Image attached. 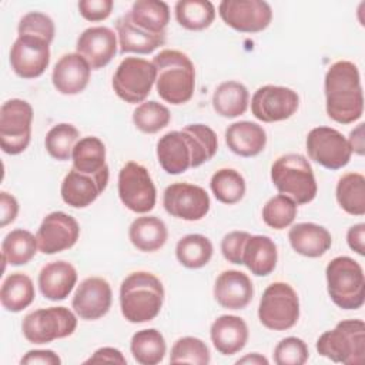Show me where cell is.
Masks as SVG:
<instances>
[{"label": "cell", "instance_id": "cell-32", "mask_svg": "<svg viewBox=\"0 0 365 365\" xmlns=\"http://www.w3.org/2000/svg\"><path fill=\"white\" fill-rule=\"evenodd\" d=\"M130 20L140 29L163 36L170 21V7L161 0H137L127 11Z\"/></svg>", "mask_w": 365, "mask_h": 365}, {"label": "cell", "instance_id": "cell-29", "mask_svg": "<svg viewBox=\"0 0 365 365\" xmlns=\"http://www.w3.org/2000/svg\"><path fill=\"white\" fill-rule=\"evenodd\" d=\"M115 30L118 36V46L121 54H150L165 43V34L157 36L137 27L130 20L127 13L115 21Z\"/></svg>", "mask_w": 365, "mask_h": 365}, {"label": "cell", "instance_id": "cell-54", "mask_svg": "<svg viewBox=\"0 0 365 365\" xmlns=\"http://www.w3.org/2000/svg\"><path fill=\"white\" fill-rule=\"evenodd\" d=\"M235 364H238V365H240V364H248V365H268L269 361H268L265 356H262L261 354L252 352V354H247L245 356L237 359Z\"/></svg>", "mask_w": 365, "mask_h": 365}, {"label": "cell", "instance_id": "cell-1", "mask_svg": "<svg viewBox=\"0 0 365 365\" xmlns=\"http://www.w3.org/2000/svg\"><path fill=\"white\" fill-rule=\"evenodd\" d=\"M218 150L214 130L205 124H188L182 130L165 133L157 141V160L171 175L182 174L210 161Z\"/></svg>", "mask_w": 365, "mask_h": 365}, {"label": "cell", "instance_id": "cell-41", "mask_svg": "<svg viewBox=\"0 0 365 365\" xmlns=\"http://www.w3.org/2000/svg\"><path fill=\"white\" fill-rule=\"evenodd\" d=\"M80 138L78 130L68 123L56 124L48 130L44 138V147L50 157L57 161H67L71 158L73 150Z\"/></svg>", "mask_w": 365, "mask_h": 365}, {"label": "cell", "instance_id": "cell-16", "mask_svg": "<svg viewBox=\"0 0 365 365\" xmlns=\"http://www.w3.org/2000/svg\"><path fill=\"white\" fill-rule=\"evenodd\" d=\"M218 14L227 26L240 33H259L272 20V9L262 0H222Z\"/></svg>", "mask_w": 365, "mask_h": 365}, {"label": "cell", "instance_id": "cell-15", "mask_svg": "<svg viewBox=\"0 0 365 365\" xmlns=\"http://www.w3.org/2000/svg\"><path fill=\"white\" fill-rule=\"evenodd\" d=\"M299 107L297 91L289 87L267 84L252 94L251 113L262 123H277L292 117Z\"/></svg>", "mask_w": 365, "mask_h": 365}, {"label": "cell", "instance_id": "cell-7", "mask_svg": "<svg viewBox=\"0 0 365 365\" xmlns=\"http://www.w3.org/2000/svg\"><path fill=\"white\" fill-rule=\"evenodd\" d=\"M319 355L336 364L359 365L365 358V324L362 319L339 321L334 329L325 331L317 339Z\"/></svg>", "mask_w": 365, "mask_h": 365}, {"label": "cell", "instance_id": "cell-50", "mask_svg": "<svg viewBox=\"0 0 365 365\" xmlns=\"http://www.w3.org/2000/svg\"><path fill=\"white\" fill-rule=\"evenodd\" d=\"M19 214V202L14 195L9 194L7 191L0 192V227L4 228L6 225L11 224Z\"/></svg>", "mask_w": 365, "mask_h": 365}, {"label": "cell", "instance_id": "cell-43", "mask_svg": "<svg viewBox=\"0 0 365 365\" xmlns=\"http://www.w3.org/2000/svg\"><path fill=\"white\" fill-rule=\"evenodd\" d=\"M298 205L287 195L278 194L269 198L262 207V221L272 230L289 227L297 217Z\"/></svg>", "mask_w": 365, "mask_h": 365}, {"label": "cell", "instance_id": "cell-53", "mask_svg": "<svg viewBox=\"0 0 365 365\" xmlns=\"http://www.w3.org/2000/svg\"><path fill=\"white\" fill-rule=\"evenodd\" d=\"M364 123L358 124L351 133H349V137L346 138L348 140V144L352 150V153L358 154V155H364L365 153V138H364Z\"/></svg>", "mask_w": 365, "mask_h": 365}, {"label": "cell", "instance_id": "cell-22", "mask_svg": "<svg viewBox=\"0 0 365 365\" xmlns=\"http://www.w3.org/2000/svg\"><path fill=\"white\" fill-rule=\"evenodd\" d=\"M215 301L227 309H244L254 297L251 278L237 269L222 271L214 284Z\"/></svg>", "mask_w": 365, "mask_h": 365}, {"label": "cell", "instance_id": "cell-3", "mask_svg": "<svg viewBox=\"0 0 365 365\" xmlns=\"http://www.w3.org/2000/svg\"><path fill=\"white\" fill-rule=\"evenodd\" d=\"M155 88L161 100L173 106L188 103L195 90V67L191 58L173 48L161 50L154 56Z\"/></svg>", "mask_w": 365, "mask_h": 365}, {"label": "cell", "instance_id": "cell-10", "mask_svg": "<svg viewBox=\"0 0 365 365\" xmlns=\"http://www.w3.org/2000/svg\"><path fill=\"white\" fill-rule=\"evenodd\" d=\"M33 107L21 98H10L0 108V147L6 154H21L31 140Z\"/></svg>", "mask_w": 365, "mask_h": 365}, {"label": "cell", "instance_id": "cell-14", "mask_svg": "<svg viewBox=\"0 0 365 365\" xmlns=\"http://www.w3.org/2000/svg\"><path fill=\"white\" fill-rule=\"evenodd\" d=\"M210 205V195L195 184L174 182L163 192L164 210L178 220L200 221L208 214Z\"/></svg>", "mask_w": 365, "mask_h": 365}, {"label": "cell", "instance_id": "cell-39", "mask_svg": "<svg viewBox=\"0 0 365 365\" xmlns=\"http://www.w3.org/2000/svg\"><path fill=\"white\" fill-rule=\"evenodd\" d=\"M177 23L191 31L208 29L215 19V7L208 0H178L174 6Z\"/></svg>", "mask_w": 365, "mask_h": 365}, {"label": "cell", "instance_id": "cell-44", "mask_svg": "<svg viewBox=\"0 0 365 365\" xmlns=\"http://www.w3.org/2000/svg\"><path fill=\"white\" fill-rule=\"evenodd\" d=\"M211 361V354L207 344L195 336L178 338L170 354L171 364H194L207 365Z\"/></svg>", "mask_w": 365, "mask_h": 365}, {"label": "cell", "instance_id": "cell-47", "mask_svg": "<svg viewBox=\"0 0 365 365\" xmlns=\"http://www.w3.org/2000/svg\"><path fill=\"white\" fill-rule=\"evenodd\" d=\"M251 234L247 231H231L221 240L222 257L235 265H242V251L245 241Z\"/></svg>", "mask_w": 365, "mask_h": 365}, {"label": "cell", "instance_id": "cell-40", "mask_svg": "<svg viewBox=\"0 0 365 365\" xmlns=\"http://www.w3.org/2000/svg\"><path fill=\"white\" fill-rule=\"evenodd\" d=\"M210 188L217 201L232 205L240 202L245 195V180L234 168H220L210 181Z\"/></svg>", "mask_w": 365, "mask_h": 365}, {"label": "cell", "instance_id": "cell-17", "mask_svg": "<svg viewBox=\"0 0 365 365\" xmlns=\"http://www.w3.org/2000/svg\"><path fill=\"white\" fill-rule=\"evenodd\" d=\"M78 237L80 225L77 220L63 211H53L47 214L36 234L38 251L47 255L74 247Z\"/></svg>", "mask_w": 365, "mask_h": 365}, {"label": "cell", "instance_id": "cell-12", "mask_svg": "<svg viewBox=\"0 0 365 365\" xmlns=\"http://www.w3.org/2000/svg\"><path fill=\"white\" fill-rule=\"evenodd\" d=\"M118 197L133 212H150L157 201V190L148 170L135 163H125L118 171Z\"/></svg>", "mask_w": 365, "mask_h": 365}, {"label": "cell", "instance_id": "cell-6", "mask_svg": "<svg viewBox=\"0 0 365 365\" xmlns=\"http://www.w3.org/2000/svg\"><path fill=\"white\" fill-rule=\"evenodd\" d=\"M327 289L332 302L342 309H359L365 301V277L358 261L339 255L325 268Z\"/></svg>", "mask_w": 365, "mask_h": 365}, {"label": "cell", "instance_id": "cell-18", "mask_svg": "<svg viewBox=\"0 0 365 365\" xmlns=\"http://www.w3.org/2000/svg\"><path fill=\"white\" fill-rule=\"evenodd\" d=\"M50 64V43L34 36H17L10 48L11 70L24 80L40 77Z\"/></svg>", "mask_w": 365, "mask_h": 365}, {"label": "cell", "instance_id": "cell-24", "mask_svg": "<svg viewBox=\"0 0 365 365\" xmlns=\"http://www.w3.org/2000/svg\"><path fill=\"white\" fill-rule=\"evenodd\" d=\"M248 327L241 317L221 315L210 328V338L214 348L225 356L244 349L248 341Z\"/></svg>", "mask_w": 365, "mask_h": 365}, {"label": "cell", "instance_id": "cell-49", "mask_svg": "<svg viewBox=\"0 0 365 365\" xmlns=\"http://www.w3.org/2000/svg\"><path fill=\"white\" fill-rule=\"evenodd\" d=\"M20 364L23 365H60L61 358L51 349H31L21 356Z\"/></svg>", "mask_w": 365, "mask_h": 365}, {"label": "cell", "instance_id": "cell-25", "mask_svg": "<svg viewBox=\"0 0 365 365\" xmlns=\"http://www.w3.org/2000/svg\"><path fill=\"white\" fill-rule=\"evenodd\" d=\"M37 282L44 298L63 301L70 295L77 282V271L67 261H53L41 268Z\"/></svg>", "mask_w": 365, "mask_h": 365}, {"label": "cell", "instance_id": "cell-48", "mask_svg": "<svg viewBox=\"0 0 365 365\" xmlns=\"http://www.w3.org/2000/svg\"><path fill=\"white\" fill-rule=\"evenodd\" d=\"M113 0H80L77 7L80 16L87 21H103L113 11Z\"/></svg>", "mask_w": 365, "mask_h": 365}, {"label": "cell", "instance_id": "cell-23", "mask_svg": "<svg viewBox=\"0 0 365 365\" xmlns=\"http://www.w3.org/2000/svg\"><path fill=\"white\" fill-rule=\"evenodd\" d=\"M108 180L84 174L71 168L61 181L60 194L63 201L73 208H86L107 188Z\"/></svg>", "mask_w": 365, "mask_h": 365}, {"label": "cell", "instance_id": "cell-13", "mask_svg": "<svg viewBox=\"0 0 365 365\" xmlns=\"http://www.w3.org/2000/svg\"><path fill=\"white\" fill-rule=\"evenodd\" d=\"M308 157L328 170L344 168L352 155V150L344 134L332 127H315L305 140Z\"/></svg>", "mask_w": 365, "mask_h": 365}, {"label": "cell", "instance_id": "cell-34", "mask_svg": "<svg viewBox=\"0 0 365 365\" xmlns=\"http://www.w3.org/2000/svg\"><path fill=\"white\" fill-rule=\"evenodd\" d=\"M38 245L37 238L29 230L16 228L11 230L1 242V255H3V269L6 264L11 267H20L29 264L37 254Z\"/></svg>", "mask_w": 365, "mask_h": 365}, {"label": "cell", "instance_id": "cell-35", "mask_svg": "<svg viewBox=\"0 0 365 365\" xmlns=\"http://www.w3.org/2000/svg\"><path fill=\"white\" fill-rule=\"evenodd\" d=\"M36 298L31 278L23 272H13L4 278L0 289L1 307L9 312H20Z\"/></svg>", "mask_w": 365, "mask_h": 365}, {"label": "cell", "instance_id": "cell-27", "mask_svg": "<svg viewBox=\"0 0 365 365\" xmlns=\"http://www.w3.org/2000/svg\"><path fill=\"white\" fill-rule=\"evenodd\" d=\"M227 147L240 157H255L267 145V133L252 121H237L225 130Z\"/></svg>", "mask_w": 365, "mask_h": 365}, {"label": "cell", "instance_id": "cell-36", "mask_svg": "<svg viewBox=\"0 0 365 365\" xmlns=\"http://www.w3.org/2000/svg\"><path fill=\"white\" fill-rule=\"evenodd\" d=\"M130 351L135 362L141 365H157L167 354L163 334L155 328L137 331L130 341Z\"/></svg>", "mask_w": 365, "mask_h": 365}, {"label": "cell", "instance_id": "cell-30", "mask_svg": "<svg viewBox=\"0 0 365 365\" xmlns=\"http://www.w3.org/2000/svg\"><path fill=\"white\" fill-rule=\"evenodd\" d=\"M278 261L275 242L268 235H250L242 251V265L257 277L269 275Z\"/></svg>", "mask_w": 365, "mask_h": 365}, {"label": "cell", "instance_id": "cell-4", "mask_svg": "<svg viewBox=\"0 0 365 365\" xmlns=\"http://www.w3.org/2000/svg\"><path fill=\"white\" fill-rule=\"evenodd\" d=\"M164 302L163 282L148 271L131 272L120 285V308L131 324L153 321Z\"/></svg>", "mask_w": 365, "mask_h": 365}, {"label": "cell", "instance_id": "cell-19", "mask_svg": "<svg viewBox=\"0 0 365 365\" xmlns=\"http://www.w3.org/2000/svg\"><path fill=\"white\" fill-rule=\"evenodd\" d=\"M111 302L113 291L108 281L101 277H88L77 287L71 308L80 319L96 321L110 311Z\"/></svg>", "mask_w": 365, "mask_h": 365}, {"label": "cell", "instance_id": "cell-20", "mask_svg": "<svg viewBox=\"0 0 365 365\" xmlns=\"http://www.w3.org/2000/svg\"><path fill=\"white\" fill-rule=\"evenodd\" d=\"M117 34L106 26L86 29L77 38L76 53L88 63L91 70L106 67L117 54Z\"/></svg>", "mask_w": 365, "mask_h": 365}, {"label": "cell", "instance_id": "cell-9", "mask_svg": "<svg viewBox=\"0 0 365 365\" xmlns=\"http://www.w3.org/2000/svg\"><path fill=\"white\" fill-rule=\"evenodd\" d=\"M77 328V315L66 307L40 308L23 318L21 332L30 344H50L67 338Z\"/></svg>", "mask_w": 365, "mask_h": 365}, {"label": "cell", "instance_id": "cell-5", "mask_svg": "<svg viewBox=\"0 0 365 365\" xmlns=\"http://www.w3.org/2000/svg\"><path fill=\"white\" fill-rule=\"evenodd\" d=\"M271 181L279 194L289 197L297 205L311 202L317 197V181L308 160L297 153L278 157L271 165Z\"/></svg>", "mask_w": 365, "mask_h": 365}, {"label": "cell", "instance_id": "cell-21", "mask_svg": "<svg viewBox=\"0 0 365 365\" xmlns=\"http://www.w3.org/2000/svg\"><path fill=\"white\" fill-rule=\"evenodd\" d=\"M91 67L78 53H67L58 58L51 73L54 88L66 96L81 93L90 81Z\"/></svg>", "mask_w": 365, "mask_h": 365}, {"label": "cell", "instance_id": "cell-45", "mask_svg": "<svg viewBox=\"0 0 365 365\" xmlns=\"http://www.w3.org/2000/svg\"><path fill=\"white\" fill-rule=\"evenodd\" d=\"M19 36H34L38 38L51 43L54 38L56 27L50 16L41 11H29L26 13L17 26Z\"/></svg>", "mask_w": 365, "mask_h": 365}, {"label": "cell", "instance_id": "cell-31", "mask_svg": "<svg viewBox=\"0 0 365 365\" xmlns=\"http://www.w3.org/2000/svg\"><path fill=\"white\" fill-rule=\"evenodd\" d=\"M130 242L141 252H154L164 247L168 238L165 222L155 215L137 217L128 228Z\"/></svg>", "mask_w": 365, "mask_h": 365}, {"label": "cell", "instance_id": "cell-26", "mask_svg": "<svg viewBox=\"0 0 365 365\" xmlns=\"http://www.w3.org/2000/svg\"><path fill=\"white\" fill-rule=\"evenodd\" d=\"M288 240L292 250L308 258L322 257L332 245L331 232L315 222H298L288 231Z\"/></svg>", "mask_w": 365, "mask_h": 365}, {"label": "cell", "instance_id": "cell-33", "mask_svg": "<svg viewBox=\"0 0 365 365\" xmlns=\"http://www.w3.org/2000/svg\"><path fill=\"white\" fill-rule=\"evenodd\" d=\"M250 103L247 87L234 80L224 81L217 86L212 94V108L224 118H235L242 115Z\"/></svg>", "mask_w": 365, "mask_h": 365}, {"label": "cell", "instance_id": "cell-28", "mask_svg": "<svg viewBox=\"0 0 365 365\" xmlns=\"http://www.w3.org/2000/svg\"><path fill=\"white\" fill-rule=\"evenodd\" d=\"M73 168L80 173L108 180V165L106 163V145L94 135L83 137L77 141L73 154Z\"/></svg>", "mask_w": 365, "mask_h": 365}, {"label": "cell", "instance_id": "cell-37", "mask_svg": "<svg viewBox=\"0 0 365 365\" xmlns=\"http://www.w3.org/2000/svg\"><path fill=\"white\" fill-rule=\"evenodd\" d=\"M214 247L208 237L202 234H187L178 240L175 245V257L178 262L188 269L205 267L212 258Z\"/></svg>", "mask_w": 365, "mask_h": 365}, {"label": "cell", "instance_id": "cell-52", "mask_svg": "<svg viewBox=\"0 0 365 365\" xmlns=\"http://www.w3.org/2000/svg\"><path fill=\"white\" fill-rule=\"evenodd\" d=\"M346 242L348 247L355 251L358 255H365V224L359 222L349 227L346 232Z\"/></svg>", "mask_w": 365, "mask_h": 365}, {"label": "cell", "instance_id": "cell-46", "mask_svg": "<svg viewBox=\"0 0 365 365\" xmlns=\"http://www.w3.org/2000/svg\"><path fill=\"white\" fill-rule=\"evenodd\" d=\"M308 358L307 344L297 336H287L274 348V362L277 365H304Z\"/></svg>", "mask_w": 365, "mask_h": 365}, {"label": "cell", "instance_id": "cell-11", "mask_svg": "<svg viewBox=\"0 0 365 365\" xmlns=\"http://www.w3.org/2000/svg\"><path fill=\"white\" fill-rule=\"evenodd\" d=\"M155 84L153 61L141 57H125L113 76V90L125 103H144Z\"/></svg>", "mask_w": 365, "mask_h": 365}, {"label": "cell", "instance_id": "cell-2", "mask_svg": "<svg viewBox=\"0 0 365 365\" xmlns=\"http://www.w3.org/2000/svg\"><path fill=\"white\" fill-rule=\"evenodd\" d=\"M325 110L331 120L351 124L364 114V93L358 67L348 60L334 63L324 78Z\"/></svg>", "mask_w": 365, "mask_h": 365}, {"label": "cell", "instance_id": "cell-42", "mask_svg": "<svg viewBox=\"0 0 365 365\" xmlns=\"http://www.w3.org/2000/svg\"><path fill=\"white\" fill-rule=\"evenodd\" d=\"M171 121V113L164 104L150 100L138 104L133 111V123L144 134H155Z\"/></svg>", "mask_w": 365, "mask_h": 365}, {"label": "cell", "instance_id": "cell-51", "mask_svg": "<svg viewBox=\"0 0 365 365\" xmlns=\"http://www.w3.org/2000/svg\"><path fill=\"white\" fill-rule=\"evenodd\" d=\"M84 364H127L123 352L113 346H103L94 351V354L84 361Z\"/></svg>", "mask_w": 365, "mask_h": 365}, {"label": "cell", "instance_id": "cell-38", "mask_svg": "<svg viewBox=\"0 0 365 365\" xmlns=\"http://www.w3.org/2000/svg\"><path fill=\"white\" fill-rule=\"evenodd\" d=\"M339 207L349 215L361 217L365 214V177L361 173L344 174L335 188Z\"/></svg>", "mask_w": 365, "mask_h": 365}, {"label": "cell", "instance_id": "cell-8", "mask_svg": "<svg viewBox=\"0 0 365 365\" xmlns=\"http://www.w3.org/2000/svg\"><path fill=\"white\" fill-rule=\"evenodd\" d=\"M259 322L271 331H287L299 319V298L295 289L282 281L269 284L259 299Z\"/></svg>", "mask_w": 365, "mask_h": 365}]
</instances>
